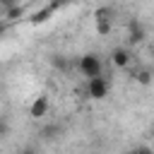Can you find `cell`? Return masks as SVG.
I'll use <instances>...</instances> for the list:
<instances>
[{"mask_svg": "<svg viewBox=\"0 0 154 154\" xmlns=\"http://www.w3.org/2000/svg\"><path fill=\"white\" fill-rule=\"evenodd\" d=\"M94 19H113V7H96Z\"/></svg>", "mask_w": 154, "mask_h": 154, "instance_id": "8", "label": "cell"}, {"mask_svg": "<svg viewBox=\"0 0 154 154\" xmlns=\"http://www.w3.org/2000/svg\"><path fill=\"white\" fill-rule=\"evenodd\" d=\"M135 82L137 84H142V87H147V84H152V79H154V75H152V70H147V67H142V70H137L135 75Z\"/></svg>", "mask_w": 154, "mask_h": 154, "instance_id": "7", "label": "cell"}, {"mask_svg": "<svg viewBox=\"0 0 154 154\" xmlns=\"http://www.w3.org/2000/svg\"><path fill=\"white\" fill-rule=\"evenodd\" d=\"M17 17H22V7H19V5H14V7L5 10V19H7V22H14Z\"/></svg>", "mask_w": 154, "mask_h": 154, "instance_id": "10", "label": "cell"}, {"mask_svg": "<svg viewBox=\"0 0 154 154\" xmlns=\"http://www.w3.org/2000/svg\"><path fill=\"white\" fill-rule=\"evenodd\" d=\"M5 31H7V19L0 22V36H5Z\"/></svg>", "mask_w": 154, "mask_h": 154, "instance_id": "13", "label": "cell"}, {"mask_svg": "<svg viewBox=\"0 0 154 154\" xmlns=\"http://www.w3.org/2000/svg\"><path fill=\"white\" fill-rule=\"evenodd\" d=\"M48 113V96H36L34 101H31V106H29V116L31 118H43Z\"/></svg>", "mask_w": 154, "mask_h": 154, "instance_id": "3", "label": "cell"}, {"mask_svg": "<svg viewBox=\"0 0 154 154\" xmlns=\"http://www.w3.org/2000/svg\"><path fill=\"white\" fill-rule=\"evenodd\" d=\"M152 51H154V48H152Z\"/></svg>", "mask_w": 154, "mask_h": 154, "instance_id": "15", "label": "cell"}, {"mask_svg": "<svg viewBox=\"0 0 154 154\" xmlns=\"http://www.w3.org/2000/svg\"><path fill=\"white\" fill-rule=\"evenodd\" d=\"M65 2H70V0H51V7H53V10H58V7H63Z\"/></svg>", "mask_w": 154, "mask_h": 154, "instance_id": "12", "label": "cell"}, {"mask_svg": "<svg viewBox=\"0 0 154 154\" xmlns=\"http://www.w3.org/2000/svg\"><path fill=\"white\" fill-rule=\"evenodd\" d=\"M2 132H5V125H0V135H2Z\"/></svg>", "mask_w": 154, "mask_h": 154, "instance_id": "14", "label": "cell"}, {"mask_svg": "<svg viewBox=\"0 0 154 154\" xmlns=\"http://www.w3.org/2000/svg\"><path fill=\"white\" fill-rule=\"evenodd\" d=\"M14 5H19V0H0V10H10Z\"/></svg>", "mask_w": 154, "mask_h": 154, "instance_id": "11", "label": "cell"}, {"mask_svg": "<svg viewBox=\"0 0 154 154\" xmlns=\"http://www.w3.org/2000/svg\"><path fill=\"white\" fill-rule=\"evenodd\" d=\"M53 12H55V10H53V7L48 5V7L38 10V12H34V14L29 17V22H31V24H43V22H48V17H51Z\"/></svg>", "mask_w": 154, "mask_h": 154, "instance_id": "6", "label": "cell"}, {"mask_svg": "<svg viewBox=\"0 0 154 154\" xmlns=\"http://www.w3.org/2000/svg\"><path fill=\"white\" fill-rule=\"evenodd\" d=\"M144 26L137 22V19H130V24H128V41L130 43H142L144 41Z\"/></svg>", "mask_w": 154, "mask_h": 154, "instance_id": "4", "label": "cell"}, {"mask_svg": "<svg viewBox=\"0 0 154 154\" xmlns=\"http://www.w3.org/2000/svg\"><path fill=\"white\" fill-rule=\"evenodd\" d=\"M111 63L116 65V67H128L130 65V51L128 48H113L111 51Z\"/></svg>", "mask_w": 154, "mask_h": 154, "instance_id": "5", "label": "cell"}, {"mask_svg": "<svg viewBox=\"0 0 154 154\" xmlns=\"http://www.w3.org/2000/svg\"><path fill=\"white\" fill-rule=\"evenodd\" d=\"M87 96L89 99H106L108 96V82L101 75L89 77V82H87Z\"/></svg>", "mask_w": 154, "mask_h": 154, "instance_id": "2", "label": "cell"}, {"mask_svg": "<svg viewBox=\"0 0 154 154\" xmlns=\"http://www.w3.org/2000/svg\"><path fill=\"white\" fill-rule=\"evenodd\" d=\"M79 72H82L87 79L101 75V58H99L96 53H84V55L79 58Z\"/></svg>", "mask_w": 154, "mask_h": 154, "instance_id": "1", "label": "cell"}, {"mask_svg": "<svg viewBox=\"0 0 154 154\" xmlns=\"http://www.w3.org/2000/svg\"><path fill=\"white\" fill-rule=\"evenodd\" d=\"M108 31H111V19H96V34L106 36Z\"/></svg>", "mask_w": 154, "mask_h": 154, "instance_id": "9", "label": "cell"}]
</instances>
